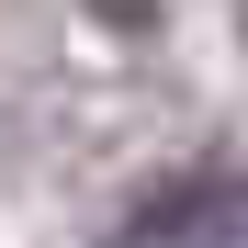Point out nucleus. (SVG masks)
<instances>
[{
    "label": "nucleus",
    "instance_id": "1",
    "mask_svg": "<svg viewBox=\"0 0 248 248\" xmlns=\"http://www.w3.org/2000/svg\"><path fill=\"white\" fill-rule=\"evenodd\" d=\"M203 248H248V181L215 192V226H203Z\"/></svg>",
    "mask_w": 248,
    "mask_h": 248
},
{
    "label": "nucleus",
    "instance_id": "2",
    "mask_svg": "<svg viewBox=\"0 0 248 248\" xmlns=\"http://www.w3.org/2000/svg\"><path fill=\"white\" fill-rule=\"evenodd\" d=\"M102 12H113V23H147V0H102Z\"/></svg>",
    "mask_w": 248,
    "mask_h": 248
},
{
    "label": "nucleus",
    "instance_id": "3",
    "mask_svg": "<svg viewBox=\"0 0 248 248\" xmlns=\"http://www.w3.org/2000/svg\"><path fill=\"white\" fill-rule=\"evenodd\" d=\"M237 34H248V0H237Z\"/></svg>",
    "mask_w": 248,
    "mask_h": 248
}]
</instances>
